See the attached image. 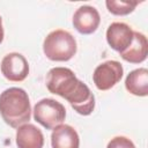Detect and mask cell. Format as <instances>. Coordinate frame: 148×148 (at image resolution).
<instances>
[{
	"mask_svg": "<svg viewBox=\"0 0 148 148\" xmlns=\"http://www.w3.org/2000/svg\"><path fill=\"white\" fill-rule=\"evenodd\" d=\"M50 92L65 98L81 116H89L95 109V96L89 87L79 80L74 72L67 67L51 68L45 79Z\"/></svg>",
	"mask_w": 148,
	"mask_h": 148,
	"instance_id": "1",
	"label": "cell"
},
{
	"mask_svg": "<svg viewBox=\"0 0 148 148\" xmlns=\"http://www.w3.org/2000/svg\"><path fill=\"white\" fill-rule=\"evenodd\" d=\"M0 114L10 127L17 128L31 118L30 101L22 88L10 87L0 94Z\"/></svg>",
	"mask_w": 148,
	"mask_h": 148,
	"instance_id": "2",
	"label": "cell"
},
{
	"mask_svg": "<svg viewBox=\"0 0 148 148\" xmlns=\"http://www.w3.org/2000/svg\"><path fill=\"white\" fill-rule=\"evenodd\" d=\"M76 40L66 30L57 29L51 31L44 39L43 51L52 61H68L76 53Z\"/></svg>",
	"mask_w": 148,
	"mask_h": 148,
	"instance_id": "3",
	"label": "cell"
},
{
	"mask_svg": "<svg viewBox=\"0 0 148 148\" xmlns=\"http://www.w3.org/2000/svg\"><path fill=\"white\" fill-rule=\"evenodd\" d=\"M34 118L46 130H53L65 120L66 109L53 98H43L34 106Z\"/></svg>",
	"mask_w": 148,
	"mask_h": 148,
	"instance_id": "4",
	"label": "cell"
},
{
	"mask_svg": "<svg viewBox=\"0 0 148 148\" xmlns=\"http://www.w3.org/2000/svg\"><path fill=\"white\" fill-rule=\"evenodd\" d=\"M124 69L119 61L108 60L98 65L92 73V81L97 89L109 90L123 77Z\"/></svg>",
	"mask_w": 148,
	"mask_h": 148,
	"instance_id": "5",
	"label": "cell"
},
{
	"mask_svg": "<svg viewBox=\"0 0 148 148\" xmlns=\"http://www.w3.org/2000/svg\"><path fill=\"white\" fill-rule=\"evenodd\" d=\"M0 67L2 75L13 82H21L29 74V64L24 56L18 52L6 54L1 60Z\"/></svg>",
	"mask_w": 148,
	"mask_h": 148,
	"instance_id": "6",
	"label": "cell"
},
{
	"mask_svg": "<svg viewBox=\"0 0 148 148\" xmlns=\"http://www.w3.org/2000/svg\"><path fill=\"white\" fill-rule=\"evenodd\" d=\"M101 23L98 10L92 6H81L73 15V25L82 35H90L95 32Z\"/></svg>",
	"mask_w": 148,
	"mask_h": 148,
	"instance_id": "7",
	"label": "cell"
},
{
	"mask_svg": "<svg viewBox=\"0 0 148 148\" xmlns=\"http://www.w3.org/2000/svg\"><path fill=\"white\" fill-rule=\"evenodd\" d=\"M134 31L124 22H113L106 30V42L114 51L124 52L133 42Z\"/></svg>",
	"mask_w": 148,
	"mask_h": 148,
	"instance_id": "8",
	"label": "cell"
},
{
	"mask_svg": "<svg viewBox=\"0 0 148 148\" xmlns=\"http://www.w3.org/2000/svg\"><path fill=\"white\" fill-rule=\"evenodd\" d=\"M16 145L18 148H43L44 135L32 124H23L16 131Z\"/></svg>",
	"mask_w": 148,
	"mask_h": 148,
	"instance_id": "9",
	"label": "cell"
},
{
	"mask_svg": "<svg viewBox=\"0 0 148 148\" xmlns=\"http://www.w3.org/2000/svg\"><path fill=\"white\" fill-rule=\"evenodd\" d=\"M52 148H79L80 138L74 127L61 124L53 128L51 134Z\"/></svg>",
	"mask_w": 148,
	"mask_h": 148,
	"instance_id": "10",
	"label": "cell"
},
{
	"mask_svg": "<svg viewBox=\"0 0 148 148\" xmlns=\"http://www.w3.org/2000/svg\"><path fill=\"white\" fill-rule=\"evenodd\" d=\"M119 54L125 61L131 64H140L145 61L148 54L147 37L139 31H134L132 44Z\"/></svg>",
	"mask_w": 148,
	"mask_h": 148,
	"instance_id": "11",
	"label": "cell"
},
{
	"mask_svg": "<svg viewBox=\"0 0 148 148\" xmlns=\"http://www.w3.org/2000/svg\"><path fill=\"white\" fill-rule=\"evenodd\" d=\"M126 90L134 95L145 97L148 95V71L147 68H136L126 76L125 80Z\"/></svg>",
	"mask_w": 148,
	"mask_h": 148,
	"instance_id": "12",
	"label": "cell"
},
{
	"mask_svg": "<svg viewBox=\"0 0 148 148\" xmlns=\"http://www.w3.org/2000/svg\"><path fill=\"white\" fill-rule=\"evenodd\" d=\"M108 10L113 15H128L139 5V1H123V0H106Z\"/></svg>",
	"mask_w": 148,
	"mask_h": 148,
	"instance_id": "13",
	"label": "cell"
},
{
	"mask_svg": "<svg viewBox=\"0 0 148 148\" xmlns=\"http://www.w3.org/2000/svg\"><path fill=\"white\" fill-rule=\"evenodd\" d=\"M106 148H135L134 143L132 142V140H130L126 136H114L112 138Z\"/></svg>",
	"mask_w": 148,
	"mask_h": 148,
	"instance_id": "14",
	"label": "cell"
},
{
	"mask_svg": "<svg viewBox=\"0 0 148 148\" xmlns=\"http://www.w3.org/2000/svg\"><path fill=\"white\" fill-rule=\"evenodd\" d=\"M3 35H5V32H3V27H2V18L0 16V44L3 40Z\"/></svg>",
	"mask_w": 148,
	"mask_h": 148,
	"instance_id": "15",
	"label": "cell"
}]
</instances>
